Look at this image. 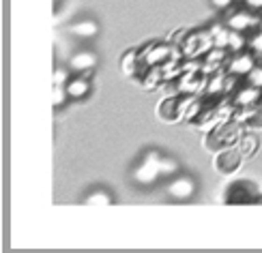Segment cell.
Returning a JSON list of instances; mask_svg holds the SVG:
<instances>
[{
    "label": "cell",
    "instance_id": "ba28073f",
    "mask_svg": "<svg viewBox=\"0 0 262 253\" xmlns=\"http://www.w3.org/2000/svg\"><path fill=\"white\" fill-rule=\"evenodd\" d=\"M226 26L236 32H247L252 28H260V17L252 9H238L226 17Z\"/></svg>",
    "mask_w": 262,
    "mask_h": 253
},
{
    "label": "cell",
    "instance_id": "cb8c5ba5",
    "mask_svg": "<svg viewBox=\"0 0 262 253\" xmlns=\"http://www.w3.org/2000/svg\"><path fill=\"white\" fill-rule=\"evenodd\" d=\"M245 84L256 86V88H260V90H262V64H256V67L245 75Z\"/></svg>",
    "mask_w": 262,
    "mask_h": 253
},
{
    "label": "cell",
    "instance_id": "44dd1931",
    "mask_svg": "<svg viewBox=\"0 0 262 253\" xmlns=\"http://www.w3.org/2000/svg\"><path fill=\"white\" fill-rule=\"evenodd\" d=\"M114 202V197L107 193V191H103V189H97V191H93V193H89L84 197V204H103V206H110Z\"/></svg>",
    "mask_w": 262,
    "mask_h": 253
},
{
    "label": "cell",
    "instance_id": "7402d4cb",
    "mask_svg": "<svg viewBox=\"0 0 262 253\" xmlns=\"http://www.w3.org/2000/svg\"><path fill=\"white\" fill-rule=\"evenodd\" d=\"M69 99H71V97H69V93H67V86H54V88H52V105L56 107V109L62 107L64 103L69 101Z\"/></svg>",
    "mask_w": 262,
    "mask_h": 253
},
{
    "label": "cell",
    "instance_id": "5b68a950",
    "mask_svg": "<svg viewBox=\"0 0 262 253\" xmlns=\"http://www.w3.org/2000/svg\"><path fill=\"white\" fill-rule=\"evenodd\" d=\"M159 159L161 155L157 150H148L144 159L140 161V166L134 170V180L138 185H155L157 178H161V172H159Z\"/></svg>",
    "mask_w": 262,
    "mask_h": 253
},
{
    "label": "cell",
    "instance_id": "3957f363",
    "mask_svg": "<svg viewBox=\"0 0 262 253\" xmlns=\"http://www.w3.org/2000/svg\"><path fill=\"white\" fill-rule=\"evenodd\" d=\"M195 101L193 95H174V97H166L163 101L159 103L157 107V114L168 120V123H174V120H179L185 116V112L191 107V103Z\"/></svg>",
    "mask_w": 262,
    "mask_h": 253
},
{
    "label": "cell",
    "instance_id": "f1b7e54d",
    "mask_svg": "<svg viewBox=\"0 0 262 253\" xmlns=\"http://www.w3.org/2000/svg\"><path fill=\"white\" fill-rule=\"evenodd\" d=\"M258 30H262V17H260V28H258Z\"/></svg>",
    "mask_w": 262,
    "mask_h": 253
},
{
    "label": "cell",
    "instance_id": "6da1fadb",
    "mask_svg": "<svg viewBox=\"0 0 262 253\" xmlns=\"http://www.w3.org/2000/svg\"><path fill=\"white\" fill-rule=\"evenodd\" d=\"M243 131H241V123L238 120H224L220 123L213 131L211 135L206 137V146L213 148V150H222L226 146H234L238 140H241Z\"/></svg>",
    "mask_w": 262,
    "mask_h": 253
},
{
    "label": "cell",
    "instance_id": "f546056e",
    "mask_svg": "<svg viewBox=\"0 0 262 253\" xmlns=\"http://www.w3.org/2000/svg\"><path fill=\"white\" fill-rule=\"evenodd\" d=\"M260 105H262V99H260Z\"/></svg>",
    "mask_w": 262,
    "mask_h": 253
},
{
    "label": "cell",
    "instance_id": "30bf717a",
    "mask_svg": "<svg viewBox=\"0 0 262 253\" xmlns=\"http://www.w3.org/2000/svg\"><path fill=\"white\" fill-rule=\"evenodd\" d=\"M195 193V180L191 176H174L168 185V195L174 200H189Z\"/></svg>",
    "mask_w": 262,
    "mask_h": 253
},
{
    "label": "cell",
    "instance_id": "5bb4252c",
    "mask_svg": "<svg viewBox=\"0 0 262 253\" xmlns=\"http://www.w3.org/2000/svg\"><path fill=\"white\" fill-rule=\"evenodd\" d=\"M69 32L75 39H93L99 32V24L95 19H78L69 26Z\"/></svg>",
    "mask_w": 262,
    "mask_h": 253
},
{
    "label": "cell",
    "instance_id": "52a82bcc",
    "mask_svg": "<svg viewBox=\"0 0 262 253\" xmlns=\"http://www.w3.org/2000/svg\"><path fill=\"white\" fill-rule=\"evenodd\" d=\"M256 197H258L256 195V185L247 182V180H238V182H232L230 187H228V191L224 195V202L245 206V204H254Z\"/></svg>",
    "mask_w": 262,
    "mask_h": 253
},
{
    "label": "cell",
    "instance_id": "9c48e42d",
    "mask_svg": "<svg viewBox=\"0 0 262 253\" xmlns=\"http://www.w3.org/2000/svg\"><path fill=\"white\" fill-rule=\"evenodd\" d=\"M243 161V152L238 150V146H226L222 148L220 152H217L215 157V170L220 174H232L234 170H238V166H241Z\"/></svg>",
    "mask_w": 262,
    "mask_h": 253
},
{
    "label": "cell",
    "instance_id": "d6986e66",
    "mask_svg": "<svg viewBox=\"0 0 262 253\" xmlns=\"http://www.w3.org/2000/svg\"><path fill=\"white\" fill-rule=\"evenodd\" d=\"M247 43L249 39L245 37V32H236V30H230V39H228V50L238 54V52H245L247 50Z\"/></svg>",
    "mask_w": 262,
    "mask_h": 253
},
{
    "label": "cell",
    "instance_id": "7c38bea8",
    "mask_svg": "<svg viewBox=\"0 0 262 253\" xmlns=\"http://www.w3.org/2000/svg\"><path fill=\"white\" fill-rule=\"evenodd\" d=\"M256 67V56L252 52H238L232 60H228V73H234L238 78H245Z\"/></svg>",
    "mask_w": 262,
    "mask_h": 253
},
{
    "label": "cell",
    "instance_id": "8fae6325",
    "mask_svg": "<svg viewBox=\"0 0 262 253\" xmlns=\"http://www.w3.org/2000/svg\"><path fill=\"white\" fill-rule=\"evenodd\" d=\"M262 99V90L256 86H249L245 84L243 88H238V90L232 95V107L236 109H243V107H256Z\"/></svg>",
    "mask_w": 262,
    "mask_h": 253
},
{
    "label": "cell",
    "instance_id": "2e32d148",
    "mask_svg": "<svg viewBox=\"0 0 262 253\" xmlns=\"http://www.w3.org/2000/svg\"><path fill=\"white\" fill-rule=\"evenodd\" d=\"M121 67L127 75H131V78H138V75L144 73V69H142V62H140V52L136 50H129L125 56H123V62Z\"/></svg>",
    "mask_w": 262,
    "mask_h": 253
},
{
    "label": "cell",
    "instance_id": "ac0fdd59",
    "mask_svg": "<svg viewBox=\"0 0 262 253\" xmlns=\"http://www.w3.org/2000/svg\"><path fill=\"white\" fill-rule=\"evenodd\" d=\"M211 32V39H213V45L215 48H226L228 50V39H230V28L226 24H213L209 28Z\"/></svg>",
    "mask_w": 262,
    "mask_h": 253
},
{
    "label": "cell",
    "instance_id": "484cf974",
    "mask_svg": "<svg viewBox=\"0 0 262 253\" xmlns=\"http://www.w3.org/2000/svg\"><path fill=\"white\" fill-rule=\"evenodd\" d=\"M211 5L217 9V11H226L234 5V0H211Z\"/></svg>",
    "mask_w": 262,
    "mask_h": 253
},
{
    "label": "cell",
    "instance_id": "277c9868",
    "mask_svg": "<svg viewBox=\"0 0 262 253\" xmlns=\"http://www.w3.org/2000/svg\"><path fill=\"white\" fill-rule=\"evenodd\" d=\"M174 58V48L168 43H150V45L140 50V62L142 69H152V67H163Z\"/></svg>",
    "mask_w": 262,
    "mask_h": 253
},
{
    "label": "cell",
    "instance_id": "ffe728a7",
    "mask_svg": "<svg viewBox=\"0 0 262 253\" xmlns=\"http://www.w3.org/2000/svg\"><path fill=\"white\" fill-rule=\"evenodd\" d=\"M238 150L243 152V157L254 155V152L258 150V135H254V133H243L241 140H238Z\"/></svg>",
    "mask_w": 262,
    "mask_h": 253
},
{
    "label": "cell",
    "instance_id": "83f0119b",
    "mask_svg": "<svg viewBox=\"0 0 262 253\" xmlns=\"http://www.w3.org/2000/svg\"><path fill=\"white\" fill-rule=\"evenodd\" d=\"M254 204H260V206H262V195H258V197H256V202H254Z\"/></svg>",
    "mask_w": 262,
    "mask_h": 253
},
{
    "label": "cell",
    "instance_id": "9a60e30c",
    "mask_svg": "<svg viewBox=\"0 0 262 253\" xmlns=\"http://www.w3.org/2000/svg\"><path fill=\"white\" fill-rule=\"evenodd\" d=\"M67 93L71 99H84L91 95V82L89 78H84V75H75V78H71L67 82Z\"/></svg>",
    "mask_w": 262,
    "mask_h": 253
},
{
    "label": "cell",
    "instance_id": "4316f807",
    "mask_svg": "<svg viewBox=\"0 0 262 253\" xmlns=\"http://www.w3.org/2000/svg\"><path fill=\"white\" fill-rule=\"evenodd\" d=\"M241 3L247 7V9H252V11H262V0H241Z\"/></svg>",
    "mask_w": 262,
    "mask_h": 253
},
{
    "label": "cell",
    "instance_id": "7a4b0ae2",
    "mask_svg": "<svg viewBox=\"0 0 262 253\" xmlns=\"http://www.w3.org/2000/svg\"><path fill=\"white\" fill-rule=\"evenodd\" d=\"M213 48L215 45L209 30H193L181 43V56L187 60H195L198 56H206Z\"/></svg>",
    "mask_w": 262,
    "mask_h": 253
},
{
    "label": "cell",
    "instance_id": "e0dca14e",
    "mask_svg": "<svg viewBox=\"0 0 262 253\" xmlns=\"http://www.w3.org/2000/svg\"><path fill=\"white\" fill-rule=\"evenodd\" d=\"M224 88H226V75L222 73H213L209 82H206V88H204V95L213 99V97H220L224 95Z\"/></svg>",
    "mask_w": 262,
    "mask_h": 253
},
{
    "label": "cell",
    "instance_id": "4fadbf2b",
    "mask_svg": "<svg viewBox=\"0 0 262 253\" xmlns=\"http://www.w3.org/2000/svg\"><path fill=\"white\" fill-rule=\"evenodd\" d=\"M97 62H99V58H97L95 52L82 50V52L73 54V56L69 58V69L75 71V73H89L97 67Z\"/></svg>",
    "mask_w": 262,
    "mask_h": 253
},
{
    "label": "cell",
    "instance_id": "d4e9b609",
    "mask_svg": "<svg viewBox=\"0 0 262 253\" xmlns=\"http://www.w3.org/2000/svg\"><path fill=\"white\" fill-rule=\"evenodd\" d=\"M69 80H71V78H69V69H64V67H54V78H52L54 86H67Z\"/></svg>",
    "mask_w": 262,
    "mask_h": 253
},
{
    "label": "cell",
    "instance_id": "603a6c76",
    "mask_svg": "<svg viewBox=\"0 0 262 253\" xmlns=\"http://www.w3.org/2000/svg\"><path fill=\"white\" fill-rule=\"evenodd\" d=\"M159 172H161V176H177L179 174V163L172 157H161L159 159Z\"/></svg>",
    "mask_w": 262,
    "mask_h": 253
},
{
    "label": "cell",
    "instance_id": "8992f818",
    "mask_svg": "<svg viewBox=\"0 0 262 253\" xmlns=\"http://www.w3.org/2000/svg\"><path fill=\"white\" fill-rule=\"evenodd\" d=\"M206 82H209V78L204 75V71L200 67L195 69H187L183 71L179 75V82H177V90L181 95H195L206 88Z\"/></svg>",
    "mask_w": 262,
    "mask_h": 253
}]
</instances>
